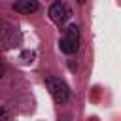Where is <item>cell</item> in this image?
<instances>
[{"label": "cell", "instance_id": "1", "mask_svg": "<svg viewBox=\"0 0 121 121\" xmlns=\"http://www.w3.org/2000/svg\"><path fill=\"white\" fill-rule=\"evenodd\" d=\"M59 45H60V49H62L66 55L76 53L78 47H79V28H78L76 25H70V26L64 30V34H62L60 42H59Z\"/></svg>", "mask_w": 121, "mask_h": 121}, {"label": "cell", "instance_id": "2", "mask_svg": "<svg viewBox=\"0 0 121 121\" xmlns=\"http://www.w3.org/2000/svg\"><path fill=\"white\" fill-rule=\"evenodd\" d=\"M45 85H47V89H49V93L57 104H64L68 100L70 91H68L64 81H60L59 78H45Z\"/></svg>", "mask_w": 121, "mask_h": 121}, {"label": "cell", "instance_id": "3", "mask_svg": "<svg viewBox=\"0 0 121 121\" xmlns=\"http://www.w3.org/2000/svg\"><path fill=\"white\" fill-rule=\"evenodd\" d=\"M70 8L64 4V2H55L51 8H49V17H51V21L53 23H57V25H64L68 19H70Z\"/></svg>", "mask_w": 121, "mask_h": 121}, {"label": "cell", "instance_id": "4", "mask_svg": "<svg viewBox=\"0 0 121 121\" xmlns=\"http://www.w3.org/2000/svg\"><path fill=\"white\" fill-rule=\"evenodd\" d=\"M13 9L19 13H34L38 9V0H15Z\"/></svg>", "mask_w": 121, "mask_h": 121}, {"label": "cell", "instance_id": "5", "mask_svg": "<svg viewBox=\"0 0 121 121\" xmlns=\"http://www.w3.org/2000/svg\"><path fill=\"white\" fill-rule=\"evenodd\" d=\"M13 34H15V28H13L9 23L0 21V40L8 42V38H9V36H13Z\"/></svg>", "mask_w": 121, "mask_h": 121}, {"label": "cell", "instance_id": "6", "mask_svg": "<svg viewBox=\"0 0 121 121\" xmlns=\"http://www.w3.org/2000/svg\"><path fill=\"white\" fill-rule=\"evenodd\" d=\"M0 121H9V115H8L6 108H2V106H0Z\"/></svg>", "mask_w": 121, "mask_h": 121}, {"label": "cell", "instance_id": "7", "mask_svg": "<svg viewBox=\"0 0 121 121\" xmlns=\"http://www.w3.org/2000/svg\"><path fill=\"white\" fill-rule=\"evenodd\" d=\"M2 76H4V66L0 64V78H2Z\"/></svg>", "mask_w": 121, "mask_h": 121}, {"label": "cell", "instance_id": "8", "mask_svg": "<svg viewBox=\"0 0 121 121\" xmlns=\"http://www.w3.org/2000/svg\"><path fill=\"white\" fill-rule=\"evenodd\" d=\"M78 2H79V4H83V2H85V0H78Z\"/></svg>", "mask_w": 121, "mask_h": 121}]
</instances>
